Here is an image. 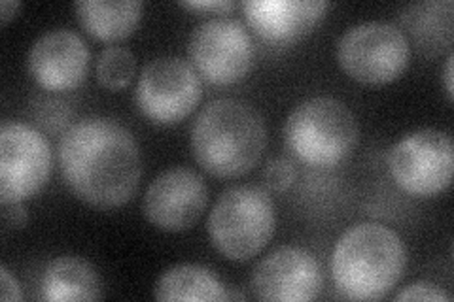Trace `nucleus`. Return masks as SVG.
Wrapping results in <instances>:
<instances>
[{"mask_svg":"<svg viewBox=\"0 0 454 302\" xmlns=\"http://www.w3.org/2000/svg\"><path fill=\"white\" fill-rule=\"evenodd\" d=\"M59 165L68 190L101 210L129 203L142 178L137 140L121 123L103 116L67 128L59 140Z\"/></svg>","mask_w":454,"mask_h":302,"instance_id":"1","label":"nucleus"},{"mask_svg":"<svg viewBox=\"0 0 454 302\" xmlns=\"http://www.w3.org/2000/svg\"><path fill=\"white\" fill-rule=\"evenodd\" d=\"M192 153L216 178H239L260 163L267 146L262 113L239 98L208 103L192 125Z\"/></svg>","mask_w":454,"mask_h":302,"instance_id":"2","label":"nucleus"},{"mask_svg":"<svg viewBox=\"0 0 454 302\" xmlns=\"http://www.w3.org/2000/svg\"><path fill=\"white\" fill-rule=\"evenodd\" d=\"M405 268V248L392 228L375 221L350 227L335 244L332 276L337 291L352 300L385 298Z\"/></svg>","mask_w":454,"mask_h":302,"instance_id":"3","label":"nucleus"},{"mask_svg":"<svg viewBox=\"0 0 454 302\" xmlns=\"http://www.w3.org/2000/svg\"><path fill=\"white\" fill-rule=\"evenodd\" d=\"M358 121L352 110L333 97L309 98L295 106L284 123L288 151L309 166L332 168L356 150Z\"/></svg>","mask_w":454,"mask_h":302,"instance_id":"4","label":"nucleus"},{"mask_svg":"<svg viewBox=\"0 0 454 302\" xmlns=\"http://www.w3.org/2000/svg\"><path fill=\"white\" fill-rule=\"evenodd\" d=\"M277 212L271 197L255 185H235L223 191L208 215V236L225 259L248 261L275 235Z\"/></svg>","mask_w":454,"mask_h":302,"instance_id":"5","label":"nucleus"},{"mask_svg":"<svg viewBox=\"0 0 454 302\" xmlns=\"http://www.w3.org/2000/svg\"><path fill=\"white\" fill-rule=\"evenodd\" d=\"M409 40L400 27L367 21L350 27L337 44V61L352 80L369 85L390 83L409 65Z\"/></svg>","mask_w":454,"mask_h":302,"instance_id":"6","label":"nucleus"},{"mask_svg":"<svg viewBox=\"0 0 454 302\" xmlns=\"http://www.w3.org/2000/svg\"><path fill=\"white\" fill-rule=\"evenodd\" d=\"M388 172L397 187L415 197L445 191L452 180L454 148L447 133L435 128L403 136L388 151Z\"/></svg>","mask_w":454,"mask_h":302,"instance_id":"7","label":"nucleus"},{"mask_svg":"<svg viewBox=\"0 0 454 302\" xmlns=\"http://www.w3.org/2000/svg\"><path fill=\"white\" fill-rule=\"evenodd\" d=\"M201 78L180 57H155L142 68L135 100L138 110L155 125H176L201 100Z\"/></svg>","mask_w":454,"mask_h":302,"instance_id":"8","label":"nucleus"},{"mask_svg":"<svg viewBox=\"0 0 454 302\" xmlns=\"http://www.w3.org/2000/svg\"><path fill=\"white\" fill-rule=\"evenodd\" d=\"M188 55L199 78L210 85H231L248 76L254 42L239 19L212 18L192 33Z\"/></svg>","mask_w":454,"mask_h":302,"instance_id":"9","label":"nucleus"},{"mask_svg":"<svg viewBox=\"0 0 454 302\" xmlns=\"http://www.w3.org/2000/svg\"><path fill=\"white\" fill-rule=\"evenodd\" d=\"M51 174L46 136L20 121L0 127V203H23L44 187Z\"/></svg>","mask_w":454,"mask_h":302,"instance_id":"10","label":"nucleus"},{"mask_svg":"<svg viewBox=\"0 0 454 302\" xmlns=\"http://www.w3.org/2000/svg\"><path fill=\"white\" fill-rule=\"evenodd\" d=\"M208 205V190L197 172L175 166L155 178L142 200L145 218L165 233L192 228Z\"/></svg>","mask_w":454,"mask_h":302,"instance_id":"11","label":"nucleus"},{"mask_svg":"<svg viewBox=\"0 0 454 302\" xmlns=\"http://www.w3.org/2000/svg\"><path fill=\"white\" fill-rule=\"evenodd\" d=\"M324 285L317 257L303 248L282 246L255 265L250 287L260 300L307 302L315 300Z\"/></svg>","mask_w":454,"mask_h":302,"instance_id":"12","label":"nucleus"},{"mask_svg":"<svg viewBox=\"0 0 454 302\" xmlns=\"http://www.w3.org/2000/svg\"><path fill=\"white\" fill-rule=\"evenodd\" d=\"M27 66L42 89L70 91L88 76L90 48L70 28H53L35 42Z\"/></svg>","mask_w":454,"mask_h":302,"instance_id":"13","label":"nucleus"},{"mask_svg":"<svg viewBox=\"0 0 454 302\" xmlns=\"http://www.w3.org/2000/svg\"><path fill=\"white\" fill-rule=\"evenodd\" d=\"M240 6L252 31L262 40L290 46L322 21L330 4L324 0H250Z\"/></svg>","mask_w":454,"mask_h":302,"instance_id":"14","label":"nucleus"},{"mask_svg":"<svg viewBox=\"0 0 454 302\" xmlns=\"http://www.w3.org/2000/svg\"><path fill=\"white\" fill-rule=\"evenodd\" d=\"M103 295L101 278L91 263L76 255L57 257L42 272L40 298L48 302L97 300Z\"/></svg>","mask_w":454,"mask_h":302,"instance_id":"15","label":"nucleus"},{"mask_svg":"<svg viewBox=\"0 0 454 302\" xmlns=\"http://www.w3.org/2000/svg\"><path fill=\"white\" fill-rule=\"evenodd\" d=\"M452 13L454 6L450 0L419 3L407 4L397 12V21L422 53L435 55L443 50H450Z\"/></svg>","mask_w":454,"mask_h":302,"instance_id":"16","label":"nucleus"},{"mask_svg":"<svg viewBox=\"0 0 454 302\" xmlns=\"http://www.w3.org/2000/svg\"><path fill=\"white\" fill-rule=\"evenodd\" d=\"M140 0H82L74 4L80 25L103 42H118L135 33L140 23Z\"/></svg>","mask_w":454,"mask_h":302,"instance_id":"17","label":"nucleus"},{"mask_svg":"<svg viewBox=\"0 0 454 302\" xmlns=\"http://www.w3.org/2000/svg\"><path fill=\"white\" fill-rule=\"evenodd\" d=\"M158 300H227V291L215 272L201 265H176L167 268L155 283Z\"/></svg>","mask_w":454,"mask_h":302,"instance_id":"18","label":"nucleus"},{"mask_svg":"<svg viewBox=\"0 0 454 302\" xmlns=\"http://www.w3.org/2000/svg\"><path fill=\"white\" fill-rule=\"evenodd\" d=\"M95 74L103 88L110 91L125 89L137 74V59L133 51L121 46L105 48L97 59Z\"/></svg>","mask_w":454,"mask_h":302,"instance_id":"19","label":"nucleus"},{"mask_svg":"<svg viewBox=\"0 0 454 302\" xmlns=\"http://www.w3.org/2000/svg\"><path fill=\"white\" fill-rule=\"evenodd\" d=\"M295 180V166L284 159V157H278V159L269 161L265 170H263V183L269 191H286L288 187Z\"/></svg>","mask_w":454,"mask_h":302,"instance_id":"20","label":"nucleus"},{"mask_svg":"<svg viewBox=\"0 0 454 302\" xmlns=\"http://www.w3.org/2000/svg\"><path fill=\"white\" fill-rule=\"evenodd\" d=\"M397 302L403 300H432V302H450L452 297L445 293L443 290H439L437 285L428 283V282H417L411 283L405 290H402L394 297Z\"/></svg>","mask_w":454,"mask_h":302,"instance_id":"21","label":"nucleus"},{"mask_svg":"<svg viewBox=\"0 0 454 302\" xmlns=\"http://www.w3.org/2000/svg\"><path fill=\"white\" fill-rule=\"evenodd\" d=\"M182 8L195 10V12H212V13H225L237 8L235 0H190V3H180Z\"/></svg>","mask_w":454,"mask_h":302,"instance_id":"22","label":"nucleus"},{"mask_svg":"<svg viewBox=\"0 0 454 302\" xmlns=\"http://www.w3.org/2000/svg\"><path fill=\"white\" fill-rule=\"evenodd\" d=\"M0 298L3 300H23L21 287L10 275V270L6 267L0 268Z\"/></svg>","mask_w":454,"mask_h":302,"instance_id":"23","label":"nucleus"},{"mask_svg":"<svg viewBox=\"0 0 454 302\" xmlns=\"http://www.w3.org/2000/svg\"><path fill=\"white\" fill-rule=\"evenodd\" d=\"M3 220H4V225L10 228H21L27 223L28 215L21 203H12V205H3Z\"/></svg>","mask_w":454,"mask_h":302,"instance_id":"24","label":"nucleus"},{"mask_svg":"<svg viewBox=\"0 0 454 302\" xmlns=\"http://www.w3.org/2000/svg\"><path fill=\"white\" fill-rule=\"evenodd\" d=\"M20 8H21V3H18V0L16 3H13V0H3V3H0V16H3V23L6 25L20 12Z\"/></svg>","mask_w":454,"mask_h":302,"instance_id":"25","label":"nucleus"},{"mask_svg":"<svg viewBox=\"0 0 454 302\" xmlns=\"http://www.w3.org/2000/svg\"><path fill=\"white\" fill-rule=\"evenodd\" d=\"M452 61H454V55L449 51V57H447V65H445V91H447V97L449 100L454 98V88H452Z\"/></svg>","mask_w":454,"mask_h":302,"instance_id":"26","label":"nucleus"}]
</instances>
